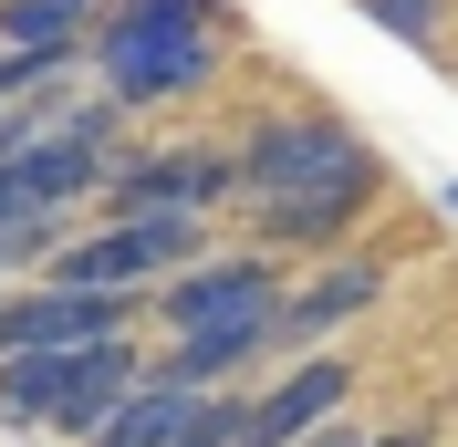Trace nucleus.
I'll return each mask as SVG.
<instances>
[{
	"label": "nucleus",
	"instance_id": "f257e3e1",
	"mask_svg": "<svg viewBox=\"0 0 458 447\" xmlns=\"http://www.w3.org/2000/svg\"><path fill=\"white\" fill-rule=\"evenodd\" d=\"M136 375L146 364H136L125 333H105V343H31V354H0V417L42 426V437H94Z\"/></svg>",
	"mask_w": 458,
	"mask_h": 447
},
{
	"label": "nucleus",
	"instance_id": "1a4fd4ad",
	"mask_svg": "<svg viewBox=\"0 0 458 447\" xmlns=\"http://www.w3.org/2000/svg\"><path fill=\"white\" fill-rule=\"evenodd\" d=\"M344 146H354V136H344L334 114H260V136L240 146V188H250V198L260 188H292V177L334 167Z\"/></svg>",
	"mask_w": 458,
	"mask_h": 447
},
{
	"label": "nucleus",
	"instance_id": "ddd939ff",
	"mask_svg": "<svg viewBox=\"0 0 458 447\" xmlns=\"http://www.w3.org/2000/svg\"><path fill=\"white\" fill-rule=\"evenodd\" d=\"M375 11V31H396V42H437V11L448 0H365Z\"/></svg>",
	"mask_w": 458,
	"mask_h": 447
},
{
	"label": "nucleus",
	"instance_id": "0eeeda50",
	"mask_svg": "<svg viewBox=\"0 0 458 447\" xmlns=\"http://www.w3.org/2000/svg\"><path fill=\"white\" fill-rule=\"evenodd\" d=\"M105 333H125V291L42 281V291H11V302H0V354H31V343H105Z\"/></svg>",
	"mask_w": 458,
	"mask_h": 447
},
{
	"label": "nucleus",
	"instance_id": "7ed1b4c3",
	"mask_svg": "<svg viewBox=\"0 0 458 447\" xmlns=\"http://www.w3.org/2000/svg\"><path fill=\"white\" fill-rule=\"evenodd\" d=\"M365 208H375V156H365V146H344L334 167H313V177H292V188H260V198H250L260 240H292V250L344 240Z\"/></svg>",
	"mask_w": 458,
	"mask_h": 447
},
{
	"label": "nucleus",
	"instance_id": "9b49d317",
	"mask_svg": "<svg viewBox=\"0 0 458 447\" xmlns=\"http://www.w3.org/2000/svg\"><path fill=\"white\" fill-rule=\"evenodd\" d=\"M375 291H386V271H375V260H334V271H313L302 291H282L271 333H282V343H323L334 323H354V312H365Z\"/></svg>",
	"mask_w": 458,
	"mask_h": 447
},
{
	"label": "nucleus",
	"instance_id": "423d86ee",
	"mask_svg": "<svg viewBox=\"0 0 458 447\" xmlns=\"http://www.w3.org/2000/svg\"><path fill=\"white\" fill-rule=\"evenodd\" d=\"M229 188H240V156H199V146H167V156H136V167L105 177V198L125 219H199Z\"/></svg>",
	"mask_w": 458,
	"mask_h": 447
},
{
	"label": "nucleus",
	"instance_id": "f8f14e48",
	"mask_svg": "<svg viewBox=\"0 0 458 447\" xmlns=\"http://www.w3.org/2000/svg\"><path fill=\"white\" fill-rule=\"evenodd\" d=\"M84 42H94V0H0V53H21V63L53 73Z\"/></svg>",
	"mask_w": 458,
	"mask_h": 447
},
{
	"label": "nucleus",
	"instance_id": "9d476101",
	"mask_svg": "<svg viewBox=\"0 0 458 447\" xmlns=\"http://www.w3.org/2000/svg\"><path fill=\"white\" fill-rule=\"evenodd\" d=\"M208 395L199 385H167V375H136V385L114 395V417L94 426L84 447H188V426H199Z\"/></svg>",
	"mask_w": 458,
	"mask_h": 447
},
{
	"label": "nucleus",
	"instance_id": "f03ea898",
	"mask_svg": "<svg viewBox=\"0 0 458 447\" xmlns=\"http://www.w3.org/2000/svg\"><path fill=\"white\" fill-rule=\"evenodd\" d=\"M94 63H105L114 105H167V94L219 73V11L208 0H125L94 31Z\"/></svg>",
	"mask_w": 458,
	"mask_h": 447
},
{
	"label": "nucleus",
	"instance_id": "39448f33",
	"mask_svg": "<svg viewBox=\"0 0 458 447\" xmlns=\"http://www.w3.org/2000/svg\"><path fill=\"white\" fill-rule=\"evenodd\" d=\"M157 302H167L177 333H260V343H271L282 271H271L260 250H240V260H188V271H177V291H157Z\"/></svg>",
	"mask_w": 458,
	"mask_h": 447
},
{
	"label": "nucleus",
	"instance_id": "6e6552de",
	"mask_svg": "<svg viewBox=\"0 0 458 447\" xmlns=\"http://www.w3.org/2000/svg\"><path fill=\"white\" fill-rule=\"evenodd\" d=\"M344 395H354V364L313 354L302 375H282V385L250 406V426H240V447H292V437H313L323 417H344Z\"/></svg>",
	"mask_w": 458,
	"mask_h": 447
},
{
	"label": "nucleus",
	"instance_id": "20e7f679",
	"mask_svg": "<svg viewBox=\"0 0 458 447\" xmlns=\"http://www.w3.org/2000/svg\"><path fill=\"white\" fill-rule=\"evenodd\" d=\"M188 250H199V219H114V229H94V240H63L42 281L136 291V281H157V271H188Z\"/></svg>",
	"mask_w": 458,
	"mask_h": 447
}]
</instances>
